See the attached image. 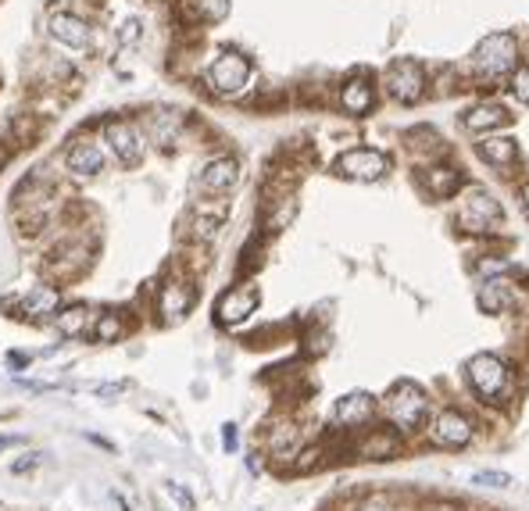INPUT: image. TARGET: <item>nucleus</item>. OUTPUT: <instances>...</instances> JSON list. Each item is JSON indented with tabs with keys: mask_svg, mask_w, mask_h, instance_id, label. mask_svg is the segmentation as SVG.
<instances>
[{
	"mask_svg": "<svg viewBox=\"0 0 529 511\" xmlns=\"http://www.w3.org/2000/svg\"><path fill=\"white\" fill-rule=\"evenodd\" d=\"M383 411H387V422L401 433V436H415V433H425L429 418H433V401L419 383L412 379H401L390 387L387 401H383Z\"/></svg>",
	"mask_w": 529,
	"mask_h": 511,
	"instance_id": "nucleus-1",
	"label": "nucleus"
},
{
	"mask_svg": "<svg viewBox=\"0 0 529 511\" xmlns=\"http://www.w3.org/2000/svg\"><path fill=\"white\" fill-rule=\"evenodd\" d=\"M465 379H469V390L483 405H505L512 397V369L497 354H487V351L472 354L465 365Z\"/></svg>",
	"mask_w": 529,
	"mask_h": 511,
	"instance_id": "nucleus-2",
	"label": "nucleus"
},
{
	"mask_svg": "<svg viewBox=\"0 0 529 511\" xmlns=\"http://www.w3.org/2000/svg\"><path fill=\"white\" fill-rule=\"evenodd\" d=\"M458 225L465 229V233H472V236H490V233H497L501 229V222H505V207L501 201L487 190V187H479V183H472V187H461V194H458Z\"/></svg>",
	"mask_w": 529,
	"mask_h": 511,
	"instance_id": "nucleus-3",
	"label": "nucleus"
},
{
	"mask_svg": "<svg viewBox=\"0 0 529 511\" xmlns=\"http://www.w3.org/2000/svg\"><path fill=\"white\" fill-rule=\"evenodd\" d=\"M515 65H519V43L512 32H490L472 50V68L479 79H501L515 72Z\"/></svg>",
	"mask_w": 529,
	"mask_h": 511,
	"instance_id": "nucleus-4",
	"label": "nucleus"
},
{
	"mask_svg": "<svg viewBox=\"0 0 529 511\" xmlns=\"http://www.w3.org/2000/svg\"><path fill=\"white\" fill-rule=\"evenodd\" d=\"M425 436H429V443L440 447V451H465V447L472 443V436H476V422H472L465 411L440 408V411H433V418H429V425H425Z\"/></svg>",
	"mask_w": 529,
	"mask_h": 511,
	"instance_id": "nucleus-5",
	"label": "nucleus"
},
{
	"mask_svg": "<svg viewBox=\"0 0 529 511\" xmlns=\"http://www.w3.org/2000/svg\"><path fill=\"white\" fill-rule=\"evenodd\" d=\"M336 172L351 183H376L390 172V158L376 147H351L336 158Z\"/></svg>",
	"mask_w": 529,
	"mask_h": 511,
	"instance_id": "nucleus-6",
	"label": "nucleus"
},
{
	"mask_svg": "<svg viewBox=\"0 0 529 511\" xmlns=\"http://www.w3.org/2000/svg\"><path fill=\"white\" fill-rule=\"evenodd\" d=\"M247 79H251V61L243 54H236V50H222L212 61V68H208V87L222 97L243 94Z\"/></svg>",
	"mask_w": 529,
	"mask_h": 511,
	"instance_id": "nucleus-7",
	"label": "nucleus"
},
{
	"mask_svg": "<svg viewBox=\"0 0 529 511\" xmlns=\"http://www.w3.org/2000/svg\"><path fill=\"white\" fill-rule=\"evenodd\" d=\"M105 140L122 169H136V165L143 161V151H147V147H143V136H140V129H136L132 122H122V118H118V122H107Z\"/></svg>",
	"mask_w": 529,
	"mask_h": 511,
	"instance_id": "nucleus-8",
	"label": "nucleus"
},
{
	"mask_svg": "<svg viewBox=\"0 0 529 511\" xmlns=\"http://www.w3.org/2000/svg\"><path fill=\"white\" fill-rule=\"evenodd\" d=\"M423 90H425V76L415 61H405L401 58V61H394L387 68V94L397 104H415L423 97Z\"/></svg>",
	"mask_w": 529,
	"mask_h": 511,
	"instance_id": "nucleus-9",
	"label": "nucleus"
},
{
	"mask_svg": "<svg viewBox=\"0 0 529 511\" xmlns=\"http://www.w3.org/2000/svg\"><path fill=\"white\" fill-rule=\"evenodd\" d=\"M376 411H379V401L369 390H351L333 405V422L343 429H361L376 418Z\"/></svg>",
	"mask_w": 529,
	"mask_h": 511,
	"instance_id": "nucleus-10",
	"label": "nucleus"
},
{
	"mask_svg": "<svg viewBox=\"0 0 529 511\" xmlns=\"http://www.w3.org/2000/svg\"><path fill=\"white\" fill-rule=\"evenodd\" d=\"M258 301H261L258 287H233V290H225L218 297L214 318H218V325H240L258 311Z\"/></svg>",
	"mask_w": 529,
	"mask_h": 511,
	"instance_id": "nucleus-11",
	"label": "nucleus"
},
{
	"mask_svg": "<svg viewBox=\"0 0 529 511\" xmlns=\"http://www.w3.org/2000/svg\"><path fill=\"white\" fill-rule=\"evenodd\" d=\"M236 183H240V161H236V158H212V161L201 169V179H197V187H201L208 197L229 194Z\"/></svg>",
	"mask_w": 529,
	"mask_h": 511,
	"instance_id": "nucleus-12",
	"label": "nucleus"
},
{
	"mask_svg": "<svg viewBox=\"0 0 529 511\" xmlns=\"http://www.w3.org/2000/svg\"><path fill=\"white\" fill-rule=\"evenodd\" d=\"M401 451V433L390 425H383V429H365V436H358V443H354V454L358 458H365V461H387V458H394Z\"/></svg>",
	"mask_w": 529,
	"mask_h": 511,
	"instance_id": "nucleus-13",
	"label": "nucleus"
},
{
	"mask_svg": "<svg viewBox=\"0 0 529 511\" xmlns=\"http://www.w3.org/2000/svg\"><path fill=\"white\" fill-rule=\"evenodd\" d=\"M47 29H50V36H54L61 47H72V50L90 47V25H87L83 18H76V14H68V11L50 14Z\"/></svg>",
	"mask_w": 529,
	"mask_h": 511,
	"instance_id": "nucleus-14",
	"label": "nucleus"
},
{
	"mask_svg": "<svg viewBox=\"0 0 529 511\" xmlns=\"http://www.w3.org/2000/svg\"><path fill=\"white\" fill-rule=\"evenodd\" d=\"M476 305H479L483 315H505V311L515 307V287L508 279H501V276L483 279V287L476 290Z\"/></svg>",
	"mask_w": 529,
	"mask_h": 511,
	"instance_id": "nucleus-15",
	"label": "nucleus"
},
{
	"mask_svg": "<svg viewBox=\"0 0 529 511\" xmlns=\"http://www.w3.org/2000/svg\"><path fill=\"white\" fill-rule=\"evenodd\" d=\"M190 307H194V287H190V283L169 279V283L161 287V294H158V315H161L165 322H179Z\"/></svg>",
	"mask_w": 529,
	"mask_h": 511,
	"instance_id": "nucleus-16",
	"label": "nucleus"
},
{
	"mask_svg": "<svg viewBox=\"0 0 529 511\" xmlns=\"http://www.w3.org/2000/svg\"><path fill=\"white\" fill-rule=\"evenodd\" d=\"M476 154H479L487 165H494V169H512V165L519 161V143H515L512 136L490 132V136H483V140L476 143Z\"/></svg>",
	"mask_w": 529,
	"mask_h": 511,
	"instance_id": "nucleus-17",
	"label": "nucleus"
},
{
	"mask_svg": "<svg viewBox=\"0 0 529 511\" xmlns=\"http://www.w3.org/2000/svg\"><path fill=\"white\" fill-rule=\"evenodd\" d=\"M65 165H68L72 176H79V179H94V176L105 172V151H101L97 143H76V147L68 151Z\"/></svg>",
	"mask_w": 529,
	"mask_h": 511,
	"instance_id": "nucleus-18",
	"label": "nucleus"
},
{
	"mask_svg": "<svg viewBox=\"0 0 529 511\" xmlns=\"http://www.w3.org/2000/svg\"><path fill=\"white\" fill-rule=\"evenodd\" d=\"M340 107H343L347 114H369V111L376 107V90H372V83H369L365 76L347 79V83L340 87Z\"/></svg>",
	"mask_w": 529,
	"mask_h": 511,
	"instance_id": "nucleus-19",
	"label": "nucleus"
},
{
	"mask_svg": "<svg viewBox=\"0 0 529 511\" xmlns=\"http://www.w3.org/2000/svg\"><path fill=\"white\" fill-rule=\"evenodd\" d=\"M419 183H423L425 194H429V197H436V201H447V197L461 194V176H458L454 169H447V165L425 169L423 176H419Z\"/></svg>",
	"mask_w": 529,
	"mask_h": 511,
	"instance_id": "nucleus-20",
	"label": "nucleus"
},
{
	"mask_svg": "<svg viewBox=\"0 0 529 511\" xmlns=\"http://www.w3.org/2000/svg\"><path fill=\"white\" fill-rule=\"evenodd\" d=\"M461 122H465V129H472V132H487V129H501V125H508L512 114H508L501 104H476V107L465 111Z\"/></svg>",
	"mask_w": 529,
	"mask_h": 511,
	"instance_id": "nucleus-21",
	"label": "nucleus"
},
{
	"mask_svg": "<svg viewBox=\"0 0 529 511\" xmlns=\"http://www.w3.org/2000/svg\"><path fill=\"white\" fill-rule=\"evenodd\" d=\"M94 318H97V315H90V307L87 305H68L54 315V329H58L61 336H87V329L94 325Z\"/></svg>",
	"mask_w": 529,
	"mask_h": 511,
	"instance_id": "nucleus-22",
	"label": "nucleus"
},
{
	"mask_svg": "<svg viewBox=\"0 0 529 511\" xmlns=\"http://www.w3.org/2000/svg\"><path fill=\"white\" fill-rule=\"evenodd\" d=\"M22 311L32 315V318H40V315H58V290H50V287H36V290L25 297Z\"/></svg>",
	"mask_w": 529,
	"mask_h": 511,
	"instance_id": "nucleus-23",
	"label": "nucleus"
},
{
	"mask_svg": "<svg viewBox=\"0 0 529 511\" xmlns=\"http://www.w3.org/2000/svg\"><path fill=\"white\" fill-rule=\"evenodd\" d=\"M187 11L197 22H222L229 14V0H187Z\"/></svg>",
	"mask_w": 529,
	"mask_h": 511,
	"instance_id": "nucleus-24",
	"label": "nucleus"
},
{
	"mask_svg": "<svg viewBox=\"0 0 529 511\" xmlns=\"http://www.w3.org/2000/svg\"><path fill=\"white\" fill-rule=\"evenodd\" d=\"M150 129H154V136H158L161 147H172L176 129H179V114H176V111H158V114L150 118Z\"/></svg>",
	"mask_w": 529,
	"mask_h": 511,
	"instance_id": "nucleus-25",
	"label": "nucleus"
},
{
	"mask_svg": "<svg viewBox=\"0 0 529 511\" xmlns=\"http://www.w3.org/2000/svg\"><path fill=\"white\" fill-rule=\"evenodd\" d=\"M118 336H122V322H118L114 311H105V315L94 318V340H97V343H111V340H118Z\"/></svg>",
	"mask_w": 529,
	"mask_h": 511,
	"instance_id": "nucleus-26",
	"label": "nucleus"
},
{
	"mask_svg": "<svg viewBox=\"0 0 529 511\" xmlns=\"http://www.w3.org/2000/svg\"><path fill=\"white\" fill-rule=\"evenodd\" d=\"M472 483H479V487H501V490L515 487V479H512V476H505V472H476V476H472Z\"/></svg>",
	"mask_w": 529,
	"mask_h": 511,
	"instance_id": "nucleus-27",
	"label": "nucleus"
},
{
	"mask_svg": "<svg viewBox=\"0 0 529 511\" xmlns=\"http://www.w3.org/2000/svg\"><path fill=\"white\" fill-rule=\"evenodd\" d=\"M512 94H515V101L529 104V65L512 72Z\"/></svg>",
	"mask_w": 529,
	"mask_h": 511,
	"instance_id": "nucleus-28",
	"label": "nucleus"
},
{
	"mask_svg": "<svg viewBox=\"0 0 529 511\" xmlns=\"http://www.w3.org/2000/svg\"><path fill=\"white\" fill-rule=\"evenodd\" d=\"M169 494H172V497H176V501H179L187 511H194V497H190V490H183L179 483H169Z\"/></svg>",
	"mask_w": 529,
	"mask_h": 511,
	"instance_id": "nucleus-29",
	"label": "nucleus"
},
{
	"mask_svg": "<svg viewBox=\"0 0 529 511\" xmlns=\"http://www.w3.org/2000/svg\"><path fill=\"white\" fill-rule=\"evenodd\" d=\"M222 447H225V451H236V425H233V422L222 425Z\"/></svg>",
	"mask_w": 529,
	"mask_h": 511,
	"instance_id": "nucleus-30",
	"label": "nucleus"
},
{
	"mask_svg": "<svg viewBox=\"0 0 529 511\" xmlns=\"http://www.w3.org/2000/svg\"><path fill=\"white\" fill-rule=\"evenodd\" d=\"M136 36H140V22H136V18H129V22L122 25V43H132Z\"/></svg>",
	"mask_w": 529,
	"mask_h": 511,
	"instance_id": "nucleus-31",
	"label": "nucleus"
},
{
	"mask_svg": "<svg viewBox=\"0 0 529 511\" xmlns=\"http://www.w3.org/2000/svg\"><path fill=\"white\" fill-rule=\"evenodd\" d=\"M18 443H25V436H22V433H4V436H0V454H4V451H11V447H18Z\"/></svg>",
	"mask_w": 529,
	"mask_h": 511,
	"instance_id": "nucleus-32",
	"label": "nucleus"
},
{
	"mask_svg": "<svg viewBox=\"0 0 529 511\" xmlns=\"http://www.w3.org/2000/svg\"><path fill=\"white\" fill-rule=\"evenodd\" d=\"M523 207H526V214H529V183L523 187Z\"/></svg>",
	"mask_w": 529,
	"mask_h": 511,
	"instance_id": "nucleus-33",
	"label": "nucleus"
}]
</instances>
